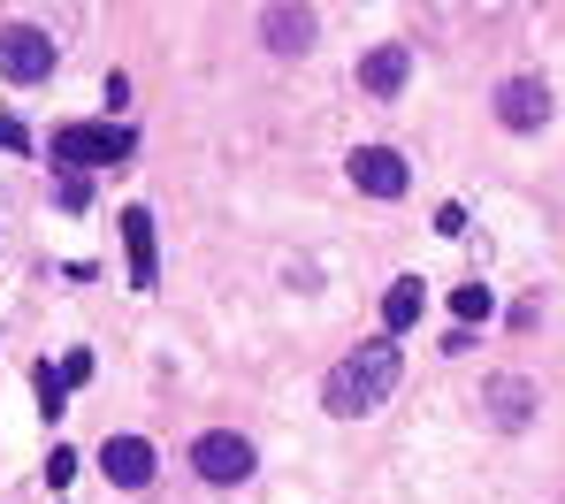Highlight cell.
<instances>
[{"label":"cell","instance_id":"cell-6","mask_svg":"<svg viewBox=\"0 0 565 504\" xmlns=\"http://www.w3.org/2000/svg\"><path fill=\"white\" fill-rule=\"evenodd\" d=\"M497 122L504 130H543L551 122V85L543 77H504L497 85Z\"/></svg>","mask_w":565,"mask_h":504},{"label":"cell","instance_id":"cell-7","mask_svg":"<svg viewBox=\"0 0 565 504\" xmlns=\"http://www.w3.org/2000/svg\"><path fill=\"white\" fill-rule=\"evenodd\" d=\"M99 474H107L115 490H146V482H153V443H146V436H107V443H99Z\"/></svg>","mask_w":565,"mask_h":504},{"label":"cell","instance_id":"cell-8","mask_svg":"<svg viewBox=\"0 0 565 504\" xmlns=\"http://www.w3.org/2000/svg\"><path fill=\"white\" fill-rule=\"evenodd\" d=\"M352 184L367 192V200H405V184H413V169L390 153V146H360L352 153Z\"/></svg>","mask_w":565,"mask_h":504},{"label":"cell","instance_id":"cell-5","mask_svg":"<svg viewBox=\"0 0 565 504\" xmlns=\"http://www.w3.org/2000/svg\"><path fill=\"white\" fill-rule=\"evenodd\" d=\"M405 77H413V46H405V39H382L375 54H360V93H367V100H397Z\"/></svg>","mask_w":565,"mask_h":504},{"label":"cell","instance_id":"cell-9","mask_svg":"<svg viewBox=\"0 0 565 504\" xmlns=\"http://www.w3.org/2000/svg\"><path fill=\"white\" fill-rule=\"evenodd\" d=\"M122 253H130V291H153L161 260H153V214L146 206H122Z\"/></svg>","mask_w":565,"mask_h":504},{"label":"cell","instance_id":"cell-16","mask_svg":"<svg viewBox=\"0 0 565 504\" xmlns=\"http://www.w3.org/2000/svg\"><path fill=\"white\" fill-rule=\"evenodd\" d=\"M54 200H62V206H70V214H77V206L93 200V184H85V176H62V184H54Z\"/></svg>","mask_w":565,"mask_h":504},{"label":"cell","instance_id":"cell-12","mask_svg":"<svg viewBox=\"0 0 565 504\" xmlns=\"http://www.w3.org/2000/svg\"><path fill=\"white\" fill-rule=\"evenodd\" d=\"M420 305H428V291H420L413 276H397V283H390V299H382V329H390V336H405V329L420 321Z\"/></svg>","mask_w":565,"mask_h":504},{"label":"cell","instance_id":"cell-2","mask_svg":"<svg viewBox=\"0 0 565 504\" xmlns=\"http://www.w3.org/2000/svg\"><path fill=\"white\" fill-rule=\"evenodd\" d=\"M54 161H62L70 176L107 169V161H130V130H115V122H62V130H54Z\"/></svg>","mask_w":565,"mask_h":504},{"label":"cell","instance_id":"cell-3","mask_svg":"<svg viewBox=\"0 0 565 504\" xmlns=\"http://www.w3.org/2000/svg\"><path fill=\"white\" fill-rule=\"evenodd\" d=\"M191 467H199L206 482H222V490H230V482H245V474H253V443H245L237 428H206V436L191 443Z\"/></svg>","mask_w":565,"mask_h":504},{"label":"cell","instance_id":"cell-13","mask_svg":"<svg viewBox=\"0 0 565 504\" xmlns=\"http://www.w3.org/2000/svg\"><path fill=\"white\" fill-rule=\"evenodd\" d=\"M39 412H46V420H62V412H70V390H62V375H54V367H39Z\"/></svg>","mask_w":565,"mask_h":504},{"label":"cell","instance_id":"cell-18","mask_svg":"<svg viewBox=\"0 0 565 504\" xmlns=\"http://www.w3.org/2000/svg\"><path fill=\"white\" fill-rule=\"evenodd\" d=\"M0 153H23V122H8V115H0Z\"/></svg>","mask_w":565,"mask_h":504},{"label":"cell","instance_id":"cell-17","mask_svg":"<svg viewBox=\"0 0 565 504\" xmlns=\"http://www.w3.org/2000/svg\"><path fill=\"white\" fill-rule=\"evenodd\" d=\"M85 375H93V352H70V360H62V390H77Z\"/></svg>","mask_w":565,"mask_h":504},{"label":"cell","instance_id":"cell-4","mask_svg":"<svg viewBox=\"0 0 565 504\" xmlns=\"http://www.w3.org/2000/svg\"><path fill=\"white\" fill-rule=\"evenodd\" d=\"M0 77H15V85L54 77V39L31 31V23H8V31H0Z\"/></svg>","mask_w":565,"mask_h":504},{"label":"cell","instance_id":"cell-15","mask_svg":"<svg viewBox=\"0 0 565 504\" xmlns=\"http://www.w3.org/2000/svg\"><path fill=\"white\" fill-rule=\"evenodd\" d=\"M77 467H85V459H77V451H62V443H54V459H46V482H54V490H70V474H77Z\"/></svg>","mask_w":565,"mask_h":504},{"label":"cell","instance_id":"cell-1","mask_svg":"<svg viewBox=\"0 0 565 504\" xmlns=\"http://www.w3.org/2000/svg\"><path fill=\"white\" fill-rule=\"evenodd\" d=\"M390 383H397V344L375 336V344H360L352 360H337V367H329L321 405H329L337 420H360V412H375V405L390 398Z\"/></svg>","mask_w":565,"mask_h":504},{"label":"cell","instance_id":"cell-14","mask_svg":"<svg viewBox=\"0 0 565 504\" xmlns=\"http://www.w3.org/2000/svg\"><path fill=\"white\" fill-rule=\"evenodd\" d=\"M451 313H459V321H481V313H489V283H459V291H451Z\"/></svg>","mask_w":565,"mask_h":504},{"label":"cell","instance_id":"cell-10","mask_svg":"<svg viewBox=\"0 0 565 504\" xmlns=\"http://www.w3.org/2000/svg\"><path fill=\"white\" fill-rule=\"evenodd\" d=\"M481 405H489L497 428H527V420H535V383H527V375H489V383H481Z\"/></svg>","mask_w":565,"mask_h":504},{"label":"cell","instance_id":"cell-11","mask_svg":"<svg viewBox=\"0 0 565 504\" xmlns=\"http://www.w3.org/2000/svg\"><path fill=\"white\" fill-rule=\"evenodd\" d=\"M260 31H268L276 54H306V46H313V15H306V8H268Z\"/></svg>","mask_w":565,"mask_h":504}]
</instances>
